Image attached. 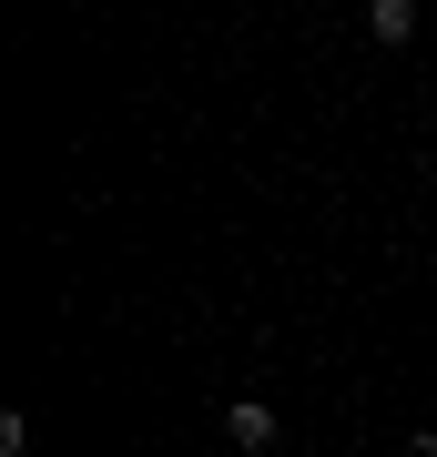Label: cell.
I'll return each instance as SVG.
<instances>
[{
    "label": "cell",
    "instance_id": "obj_4",
    "mask_svg": "<svg viewBox=\"0 0 437 457\" xmlns=\"http://www.w3.org/2000/svg\"><path fill=\"white\" fill-rule=\"evenodd\" d=\"M306 457H325V447H306Z\"/></svg>",
    "mask_w": 437,
    "mask_h": 457
},
{
    "label": "cell",
    "instance_id": "obj_1",
    "mask_svg": "<svg viewBox=\"0 0 437 457\" xmlns=\"http://www.w3.org/2000/svg\"><path fill=\"white\" fill-rule=\"evenodd\" d=\"M366 41H417V0H366Z\"/></svg>",
    "mask_w": 437,
    "mask_h": 457
},
{
    "label": "cell",
    "instance_id": "obj_2",
    "mask_svg": "<svg viewBox=\"0 0 437 457\" xmlns=\"http://www.w3.org/2000/svg\"><path fill=\"white\" fill-rule=\"evenodd\" d=\"M224 437H234V447H275V407L234 396V407H224Z\"/></svg>",
    "mask_w": 437,
    "mask_h": 457
},
{
    "label": "cell",
    "instance_id": "obj_3",
    "mask_svg": "<svg viewBox=\"0 0 437 457\" xmlns=\"http://www.w3.org/2000/svg\"><path fill=\"white\" fill-rule=\"evenodd\" d=\"M407 457H437V427H417V437H407Z\"/></svg>",
    "mask_w": 437,
    "mask_h": 457
}]
</instances>
